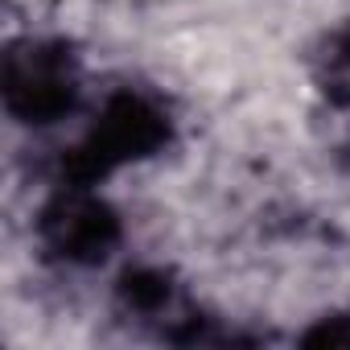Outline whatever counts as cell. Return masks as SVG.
Returning a JSON list of instances; mask_svg holds the SVG:
<instances>
[{
  "label": "cell",
  "mask_w": 350,
  "mask_h": 350,
  "mask_svg": "<svg viewBox=\"0 0 350 350\" xmlns=\"http://www.w3.org/2000/svg\"><path fill=\"white\" fill-rule=\"evenodd\" d=\"M111 235V223L99 206H66L58 215V247H70V256H103V243Z\"/></svg>",
  "instance_id": "1"
}]
</instances>
